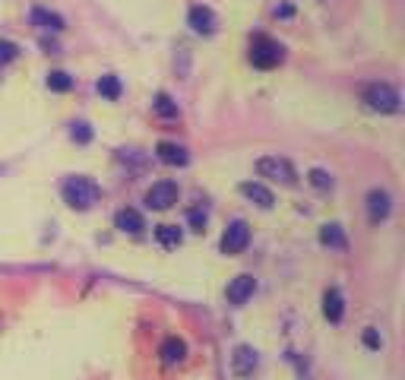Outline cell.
<instances>
[{
  "mask_svg": "<svg viewBox=\"0 0 405 380\" xmlns=\"http://www.w3.org/2000/svg\"><path fill=\"white\" fill-rule=\"evenodd\" d=\"M187 26H190L197 35H212L215 26H219V16L212 13V6L197 4V6H190V13H187Z\"/></svg>",
  "mask_w": 405,
  "mask_h": 380,
  "instance_id": "7",
  "label": "cell"
},
{
  "mask_svg": "<svg viewBox=\"0 0 405 380\" xmlns=\"http://www.w3.org/2000/svg\"><path fill=\"white\" fill-rule=\"evenodd\" d=\"M247 244H251V225L244 219H234L225 228V235H222V254H228V257L244 254Z\"/></svg>",
  "mask_w": 405,
  "mask_h": 380,
  "instance_id": "5",
  "label": "cell"
},
{
  "mask_svg": "<svg viewBox=\"0 0 405 380\" xmlns=\"http://www.w3.org/2000/svg\"><path fill=\"white\" fill-rule=\"evenodd\" d=\"M155 241H159L161 247H178V244L184 241V235H181L178 225H159L155 228Z\"/></svg>",
  "mask_w": 405,
  "mask_h": 380,
  "instance_id": "20",
  "label": "cell"
},
{
  "mask_svg": "<svg viewBox=\"0 0 405 380\" xmlns=\"http://www.w3.org/2000/svg\"><path fill=\"white\" fill-rule=\"evenodd\" d=\"M285 60V48H282L275 38L269 35H253L251 42V64L260 67V70H273Z\"/></svg>",
  "mask_w": 405,
  "mask_h": 380,
  "instance_id": "3",
  "label": "cell"
},
{
  "mask_svg": "<svg viewBox=\"0 0 405 380\" xmlns=\"http://www.w3.org/2000/svg\"><path fill=\"white\" fill-rule=\"evenodd\" d=\"M120 92H124V86H120V79L114 77V73H105V77L98 79V95L108 101H118Z\"/></svg>",
  "mask_w": 405,
  "mask_h": 380,
  "instance_id": "18",
  "label": "cell"
},
{
  "mask_svg": "<svg viewBox=\"0 0 405 380\" xmlns=\"http://www.w3.org/2000/svg\"><path fill=\"white\" fill-rule=\"evenodd\" d=\"M155 155H159V162H165V165H187V162H190V155H187L184 146L168 142V140H161L159 146H155Z\"/></svg>",
  "mask_w": 405,
  "mask_h": 380,
  "instance_id": "13",
  "label": "cell"
},
{
  "mask_svg": "<svg viewBox=\"0 0 405 380\" xmlns=\"http://www.w3.org/2000/svg\"><path fill=\"white\" fill-rule=\"evenodd\" d=\"M389 213H393V196H389V190L374 187L367 194V219L374 222V225H380L383 219H389Z\"/></svg>",
  "mask_w": 405,
  "mask_h": 380,
  "instance_id": "8",
  "label": "cell"
},
{
  "mask_svg": "<svg viewBox=\"0 0 405 380\" xmlns=\"http://www.w3.org/2000/svg\"><path fill=\"white\" fill-rule=\"evenodd\" d=\"M253 289H256V279H253L251 273H241V276H234V279L228 282V291H225L228 304H234V308H241V304H247V301H251V295H253Z\"/></svg>",
  "mask_w": 405,
  "mask_h": 380,
  "instance_id": "9",
  "label": "cell"
},
{
  "mask_svg": "<svg viewBox=\"0 0 405 380\" xmlns=\"http://www.w3.org/2000/svg\"><path fill=\"white\" fill-rule=\"evenodd\" d=\"M60 194H64V203H67L70 209H76V213H86V209H92V206L98 203L101 187H98L92 178H83V174H76V178H67V181H64Z\"/></svg>",
  "mask_w": 405,
  "mask_h": 380,
  "instance_id": "1",
  "label": "cell"
},
{
  "mask_svg": "<svg viewBox=\"0 0 405 380\" xmlns=\"http://www.w3.org/2000/svg\"><path fill=\"white\" fill-rule=\"evenodd\" d=\"M70 140H73V142H79V146L92 142V127L86 124V121H76V124L70 127Z\"/></svg>",
  "mask_w": 405,
  "mask_h": 380,
  "instance_id": "23",
  "label": "cell"
},
{
  "mask_svg": "<svg viewBox=\"0 0 405 380\" xmlns=\"http://www.w3.org/2000/svg\"><path fill=\"white\" fill-rule=\"evenodd\" d=\"M48 89L51 92H70L73 89V77L67 70H51L48 73Z\"/></svg>",
  "mask_w": 405,
  "mask_h": 380,
  "instance_id": "21",
  "label": "cell"
},
{
  "mask_svg": "<svg viewBox=\"0 0 405 380\" xmlns=\"http://www.w3.org/2000/svg\"><path fill=\"white\" fill-rule=\"evenodd\" d=\"M256 174L275 181V184H282V187L298 184V172H295V165L288 159H282V155H263V159L256 162Z\"/></svg>",
  "mask_w": 405,
  "mask_h": 380,
  "instance_id": "2",
  "label": "cell"
},
{
  "mask_svg": "<svg viewBox=\"0 0 405 380\" xmlns=\"http://www.w3.org/2000/svg\"><path fill=\"white\" fill-rule=\"evenodd\" d=\"M114 225L120 228V232H130V235H139L146 228V219L137 213V209H120L118 216H114Z\"/></svg>",
  "mask_w": 405,
  "mask_h": 380,
  "instance_id": "16",
  "label": "cell"
},
{
  "mask_svg": "<svg viewBox=\"0 0 405 380\" xmlns=\"http://www.w3.org/2000/svg\"><path fill=\"white\" fill-rule=\"evenodd\" d=\"M187 219H190V228L193 232H206V222H209V213L202 206H197V209H190V216H187Z\"/></svg>",
  "mask_w": 405,
  "mask_h": 380,
  "instance_id": "25",
  "label": "cell"
},
{
  "mask_svg": "<svg viewBox=\"0 0 405 380\" xmlns=\"http://www.w3.org/2000/svg\"><path fill=\"white\" fill-rule=\"evenodd\" d=\"M260 364V355H256L253 345H238L232 355V374L234 377H251Z\"/></svg>",
  "mask_w": 405,
  "mask_h": 380,
  "instance_id": "10",
  "label": "cell"
},
{
  "mask_svg": "<svg viewBox=\"0 0 405 380\" xmlns=\"http://www.w3.org/2000/svg\"><path fill=\"white\" fill-rule=\"evenodd\" d=\"M323 314H326L329 323H339L346 317V298H342L339 289H326V295H323Z\"/></svg>",
  "mask_w": 405,
  "mask_h": 380,
  "instance_id": "14",
  "label": "cell"
},
{
  "mask_svg": "<svg viewBox=\"0 0 405 380\" xmlns=\"http://www.w3.org/2000/svg\"><path fill=\"white\" fill-rule=\"evenodd\" d=\"M241 194H244L251 203H256L260 209H269L275 203L273 190H269L266 184H260V181H244V184H241Z\"/></svg>",
  "mask_w": 405,
  "mask_h": 380,
  "instance_id": "12",
  "label": "cell"
},
{
  "mask_svg": "<svg viewBox=\"0 0 405 380\" xmlns=\"http://www.w3.org/2000/svg\"><path fill=\"white\" fill-rule=\"evenodd\" d=\"M19 57V45L16 42H6V38H0V67L10 64V60Z\"/></svg>",
  "mask_w": 405,
  "mask_h": 380,
  "instance_id": "24",
  "label": "cell"
},
{
  "mask_svg": "<svg viewBox=\"0 0 405 380\" xmlns=\"http://www.w3.org/2000/svg\"><path fill=\"white\" fill-rule=\"evenodd\" d=\"M178 203V184L174 181H155L146 190V206L149 209H171Z\"/></svg>",
  "mask_w": 405,
  "mask_h": 380,
  "instance_id": "6",
  "label": "cell"
},
{
  "mask_svg": "<svg viewBox=\"0 0 405 380\" xmlns=\"http://www.w3.org/2000/svg\"><path fill=\"white\" fill-rule=\"evenodd\" d=\"M320 241L326 244V247H333V250H348L346 228H342L339 222H326V225L320 228Z\"/></svg>",
  "mask_w": 405,
  "mask_h": 380,
  "instance_id": "15",
  "label": "cell"
},
{
  "mask_svg": "<svg viewBox=\"0 0 405 380\" xmlns=\"http://www.w3.org/2000/svg\"><path fill=\"white\" fill-rule=\"evenodd\" d=\"M152 111L159 114V118H178V114H181V111H178V101H174L168 92H159V95H155Z\"/></svg>",
  "mask_w": 405,
  "mask_h": 380,
  "instance_id": "19",
  "label": "cell"
},
{
  "mask_svg": "<svg viewBox=\"0 0 405 380\" xmlns=\"http://www.w3.org/2000/svg\"><path fill=\"white\" fill-rule=\"evenodd\" d=\"M364 101H367V108H374V111H380V114H396L402 99L389 83H370L367 89H364Z\"/></svg>",
  "mask_w": 405,
  "mask_h": 380,
  "instance_id": "4",
  "label": "cell"
},
{
  "mask_svg": "<svg viewBox=\"0 0 405 380\" xmlns=\"http://www.w3.org/2000/svg\"><path fill=\"white\" fill-rule=\"evenodd\" d=\"M364 345H367V349H374V352H380L383 339H380V332H377L374 327H367V330H364Z\"/></svg>",
  "mask_w": 405,
  "mask_h": 380,
  "instance_id": "26",
  "label": "cell"
},
{
  "mask_svg": "<svg viewBox=\"0 0 405 380\" xmlns=\"http://www.w3.org/2000/svg\"><path fill=\"white\" fill-rule=\"evenodd\" d=\"M307 181H310V184H314L316 190H329V187H333V174L323 172V168H310V172H307Z\"/></svg>",
  "mask_w": 405,
  "mask_h": 380,
  "instance_id": "22",
  "label": "cell"
},
{
  "mask_svg": "<svg viewBox=\"0 0 405 380\" xmlns=\"http://www.w3.org/2000/svg\"><path fill=\"white\" fill-rule=\"evenodd\" d=\"M161 358H165L168 364H178V362H184V358H187V345H184V339H178V336H168L165 342H161Z\"/></svg>",
  "mask_w": 405,
  "mask_h": 380,
  "instance_id": "17",
  "label": "cell"
},
{
  "mask_svg": "<svg viewBox=\"0 0 405 380\" xmlns=\"http://www.w3.org/2000/svg\"><path fill=\"white\" fill-rule=\"evenodd\" d=\"M29 19H32V26H38V29H45V32H64V26H67L64 16L48 10V6H32Z\"/></svg>",
  "mask_w": 405,
  "mask_h": 380,
  "instance_id": "11",
  "label": "cell"
},
{
  "mask_svg": "<svg viewBox=\"0 0 405 380\" xmlns=\"http://www.w3.org/2000/svg\"><path fill=\"white\" fill-rule=\"evenodd\" d=\"M275 16H292V6H288V4H282V6H275Z\"/></svg>",
  "mask_w": 405,
  "mask_h": 380,
  "instance_id": "27",
  "label": "cell"
}]
</instances>
